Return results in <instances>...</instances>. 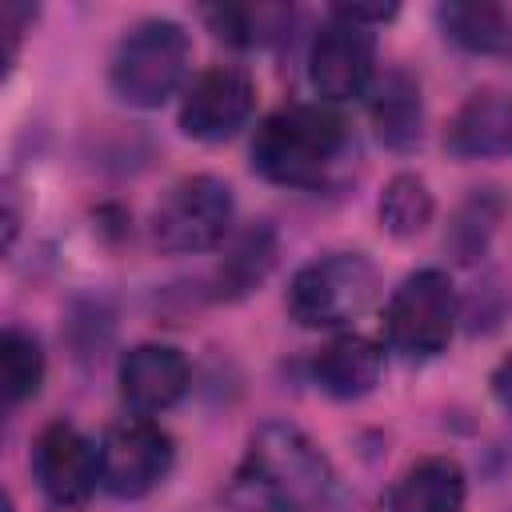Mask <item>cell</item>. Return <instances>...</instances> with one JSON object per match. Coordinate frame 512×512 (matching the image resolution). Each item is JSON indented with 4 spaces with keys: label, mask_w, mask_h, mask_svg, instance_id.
<instances>
[{
    "label": "cell",
    "mask_w": 512,
    "mask_h": 512,
    "mask_svg": "<svg viewBox=\"0 0 512 512\" xmlns=\"http://www.w3.org/2000/svg\"><path fill=\"white\" fill-rule=\"evenodd\" d=\"M236 512H344V492L332 460L284 420L256 428L228 484Z\"/></svg>",
    "instance_id": "cell-1"
},
{
    "label": "cell",
    "mask_w": 512,
    "mask_h": 512,
    "mask_svg": "<svg viewBox=\"0 0 512 512\" xmlns=\"http://www.w3.org/2000/svg\"><path fill=\"white\" fill-rule=\"evenodd\" d=\"M348 152V124L332 104L276 108L252 140V168L284 188H320Z\"/></svg>",
    "instance_id": "cell-2"
},
{
    "label": "cell",
    "mask_w": 512,
    "mask_h": 512,
    "mask_svg": "<svg viewBox=\"0 0 512 512\" xmlns=\"http://www.w3.org/2000/svg\"><path fill=\"white\" fill-rule=\"evenodd\" d=\"M188 32L176 20H140L112 52L108 84L128 108H160L188 72Z\"/></svg>",
    "instance_id": "cell-3"
},
{
    "label": "cell",
    "mask_w": 512,
    "mask_h": 512,
    "mask_svg": "<svg viewBox=\"0 0 512 512\" xmlns=\"http://www.w3.org/2000/svg\"><path fill=\"white\" fill-rule=\"evenodd\" d=\"M380 276L360 252H328L304 264L288 284V316L304 328H336L356 320L376 300Z\"/></svg>",
    "instance_id": "cell-4"
},
{
    "label": "cell",
    "mask_w": 512,
    "mask_h": 512,
    "mask_svg": "<svg viewBox=\"0 0 512 512\" xmlns=\"http://www.w3.org/2000/svg\"><path fill=\"white\" fill-rule=\"evenodd\" d=\"M460 316V296L448 272L420 268L400 280L384 308V340L408 360H432L448 348Z\"/></svg>",
    "instance_id": "cell-5"
},
{
    "label": "cell",
    "mask_w": 512,
    "mask_h": 512,
    "mask_svg": "<svg viewBox=\"0 0 512 512\" xmlns=\"http://www.w3.org/2000/svg\"><path fill=\"white\" fill-rule=\"evenodd\" d=\"M236 196L220 176H184L152 212V244L160 252H208L232 232Z\"/></svg>",
    "instance_id": "cell-6"
},
{
    "label": "cell",
    "mask_w": 512,
    "mask_h": 512,
    "mask_svg": "<svg viewBox=\"0 0 512 512\" xmlns=\"http://www.w3.org/2000/svg\"><path fill=\"white\" fill-rule=\"evenodd\" d=\"M96 452H100V488H108L120 500L148 496L156 484H164L176 460L172 436L148 416H128L108 424Z\"/></svg>",
    "instance_id": "cell-7"
},
{
    "label": "cell",
    "mask_w": 512,
    "mask_h": 512,
    "mask_svg": "<svg viewBox=\"0 0 512 512\" xmlns=\"http://www.w3.org/2000/svg\"><path fill=\"white\" fill-rule=\"evenodd\" d=\"M308 80L324 96V104L368 96L376 80V32L360 20L332 12L312 40Z\"/></svg>",
    "instance_id": "cell-8"
},
{
    "label": "cell",
    "mask_w": 512,
    "mask_h": 512,
    "mask_svg": "<svg viewBox=\"0 0 512 512\" xmlns=\"http://www.w3.org/2000/svg\"><path fill=\"white\" fill-rule=\"evenodd\" d=\"M256 108V84L236 64H212L204 68L180 100V128L192 140L216 144L236 136Z\"/></svg>",
    "instance_id": "cell-9"
},
{
    "label": "cell",
    "mask_w": 512,
    "mask_h": 512,
    "mask_svg": "<svg viewBox=\"0 0 512 512\" xmlns=\"http://www.w3.org/2000/svg\"><path fill=\"white\" fill-rule=\"evenodd\" d=\"M32 472L56 508H80L100 484V452L76 424L52 420L32 444Z\"/></svg>",
    "instance_id": "cell-10"
},
{
    "label": "cell",
    "mask_w": 512,
    "mask_h": 512,
    "mask_svg": "<svg viewBox=\"0 0 512 512\" xmlns=\"http://www.w3.org/2000/svg\"><path fill=\"white\" fill-rule=\"evenodd\" d=\"M116 380H120V396L132 412L156 416L188 392L192 368H188L184 352L172 344H136L120 356Z\"/></svg>",
    "instance_id": "cell-11"
},
{
    "label": "cell",
    "mask_w": 512,
    "mask_h": 512,
    "mask_svg": "<svg viewBox=\"0 0 512 512\" xmlns=\"http://www.w3.org/2000/svg\"><path fill=\"white\" fill-rule=\"evenodd\" d=\"M444 148L456 160H496L512 156V92L480 88L448 120Z\"/></svg>",
    "instance_id": "cell-12"
},
{
    "label": "cell",
    "mask_w": 512,
    "mask_h": 512,
    "mask_svg": "<svg viewBox=\"0 0 512 512\" xmlns=\"http://www.w3.org/2000/svg\"><path fill=\"white\" fill-rule=\"evenodd\" d=\"M380 372H384V348L356 332L328 340L312 356V384L332 400L368 396L380 384Z\"/></svg>",
    "instance_id": "cell-13"
},
{
    "label": "cell",
    "mask_w": 512,
    "mask_h": 512,
    "mask_svg": "<svg viewBox=\"0 0 512 512\" xmlns=\"http://www.w3.org/2000/svg\"><path fill=\"white\" fill-rule=\"evenodd\" d=\"M368 116L384 148L412 152L424 136V96L404 68H388L368 88Z\"/></svg>",
    "instance_id": "cell-14"
},
{
    "label": "cell",
    "mask_w": 512,
    "mask_h": 512,
    "mask_svg": "<svg viewBox=\"0 0 512 512\" xmlns=\"http://www.w3.org/2000/svg\"><path fill=\"white\" fill-rule=\"evenodd\" d=\"M468 496L464 468L452 456L416 460L384 496V512H460Z\"/></svg>",
    "instance_id": "cell-15"
},
{
    "label": "cell",
    "mask_w": 512,
    "mask_h": 512,
    "mask_svg": "<svg viewBox=\"0 0 512 512\" xmlns=\"http://www.w3.org/2000/svg\"><path fill=\"white\" fill-rule=\"evenodd\" d=\"M436 20L444 28V36L468 52H508L512 48V12H504L500 4H440Z\"/></svg>",
    "instance_id": "cell-16"
},
{
    "label": "cell",
    "mask_w": 512,
    "mask_h": 512,
    "mask_svg": "<svg viewBox=\"0 0 512 512\" xmlns=\"http://www.w3.org/2000/svg\"><path fill=\"white\" fill-rule=\"evenodd\" d=\"M276 264V236L268 224H252L248 232H240L228 248V256L220 260V272H216V284H220V296H244L252 292Z\"/></svg>",
    "instance_id": "cell-17"
},
{
    "label": "cell",
    "mask_w": 512,
    "mask_h": 512,
    "mask_svg": "<svg viewBox=\"0 0 512 512\" xmlns=\"http://www.w3.org/2000/svg\"><path fill=\"white\" fill-rule=\"evenodd\" d=\"M204 20L220 40H228L236 48H256L284 32V24L292 20V8H284V4H216V8H204Z\"/></svg>",
    "instance_id": "cell-18"
},
{
    "label": "cell",
    "mask_w": 512,
    "mask_h": 512,
    "mask_svg": "<svg viewBox=\"0 0 512 512\" xmlns=\"http://www.w3.org/2000/svg\"><path fill=\"white\" fill-rule=\"evenodd\" d=\"M432 220V192L428 184L416 176V172H400L384 184V196H380V224L408 240V236H420Z\"/></svg>",
    "instance_id": "cell-19"
},
{
    "label": "cell",
    "mask_w": 512,
    "mask_h": 512,
    "mask_svg": "<svg viewBox=\"0 0 512 512\" xmlns=\"http://www.w3.org/2000/svg\"><path fill=\"white\" fill-rule=\"evenodd\" d=\"M0 380H4L8 404H24V400H32L40 392V384H44V352H40V340L32 332L4 328V336H0Z\"/></svg>",
    "instance_id": "cell-20"
},
{
    "label": "cell",
    "mask_w": 512,
    "mask_h": 512,
    "mask_svg": "<svg viewBox=\"0 0 512 512\" xmlns=\"http://www.w3.org/2000/svg\"><path fill=\"white\" fill-rule=\"evenodd\" d=\"M500 200L492 196V192H476L464 208H460V216H456V224H452V232H448V244L456 248V256L460 260H476L480 252H484V244H488V236H492V228H496V220H500Z\"/></svg>",
    "instance_id": "cell-21"
},
{
    "label": "cell",
    "mask_w": 512,
    "mask_h": 512,
    "mask_svg": "<svg viewBox=\"0 0 512 512\" xmlns=\"http://www.w3.org/2000/svg\"><path fill=\"white\" fill-rule=\"evenodd\" d=\"M332 12H340V16H348V20H360V24H384V20H392L396 16V4H336Z\"/></svg>",
    "instance_id": "cell-22"
},
{
    "label": "cell",
    "mask_w": 512,
    "mask_h": 512,
    "mask_svg": "<svg viewBox=\"0 0 512 512\" xmlns=\"http://www.w3.org/2000/svg\"><path fill=\"white\" fill-rule=\"evenodd\" d=\"M492 396H496V404L512 416V356H504V360L496 364V372H492Z\"/></svg>",
    "instance_id": "cell-23"
}]
</instances>
